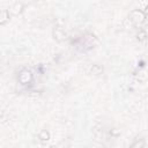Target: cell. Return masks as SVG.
<instances>
[{"instance_id": "obj_5", "label": "cell", "mask_w": 148, "mask_h": 148, "mask_svg": "<svg viewBox=\"0 0 148 148\" xmlns=\"http://www.w3.org/2000/svg\"><path fill=\"white\" fill-rule=\"evenodd\" d=\"M9 18V13L7 10H3L1 13V24H5V22Z\"/></svg>"}, {"instance_id": "obj_2", "label": "cell", "mask_w": 148, "mask_h": 148, "mask_svg": "<svg viewBox=\"0 0 148 148\" xmlns=\"http://www.w3.org/2000/svg\"><path fill=\"white\" fill-rule=\"evenodd\" d=\"M18 81L22 84H28L32 81V74L28 69H22L18 74Z\"/></svg>"}, {"instance_id": "obj_8", "label": "cell", "mask_w": 148, "mask_h": 148, "mask_svg": "<svg viewBox=\"0 0 148 148\" xmlns=\"http://www.w3.org/2000/svg\"><path fill=\"white\" fill-rule=\"evenodd\" d=\"M145 13H146V14H147V15H148V6H147V7H146V12H145Z\"/></svg>"}, {"instance_id": "obj_6", "label": "cell", "mask_w": 148, "mask_h": 148, "mask_svg": "<svg viewBox=\"0 0 148 148\" xmlns=\"http://www.w3.org/2000/svg\"><path fill=\"white\" fill-rule=\"evenodd\" d=\"M21 8H22V5H21V3H16V5L12 8V9H13L12 12H13L14 14H17L18 12H21Z\"/></svg>"}, {"instance_id": "obj_7", "label": "cell", "mask_w": 148, "mask_h": 148, "mask_svg": "<svg viewBox=\"0 0 148 148\" xmlns=\"http://www.w3.org/2000/svg\"><path fill=\"white\" fill-rule=\"evenodd\" d=\"M145 37H146V32H145V31H140V32L138 34V38H139L140 40H143Z\"/></svg>"}, {"instance_id": "obj_3", "label": "cell", "mask_w": 148, "mask_h": 148, "mask_svg": "<svg viewBox=\"0 0 148 148\" xmlns=\"http://www.w3.org/2000/svg\"><path fill=\"white\" fill-rule=\"evenodd\" d=\"M103 72V68L99 66V65H92L91 68H90V73L91 74H95V75H98Z\"/></svg>"}, {"instance_id": "obj_4", "label": "cell", "mask_w": 148, "mask_h": 148, "mask_svg": "<svg viewBox=\"0 0 148 148\" xmlns=\"http://www.w3.org/2000/svg\"><path fill=\"white\" fill-rule=\"evenodd\" d=\"M38 138H39L42 141H45V140H49V139H50V134H49V132H46V131H42Z\"/></svg>"}, {"instance_id": "obj_1", "label": "cell", "mask_w": 148, "mask_h": 148, "mask_svg": "<svg viewBox=\"0 0 148 148\" xmlns=\"http://www.w3.org/2000/svg\"><path fill=\"white\" fill-rule=\"evenodd\" d=\"M131 17V21L135 24H141L143 21H145V17H146V14L140 12V10H133L130 15Z\"/></svg>"}]
</instances>
